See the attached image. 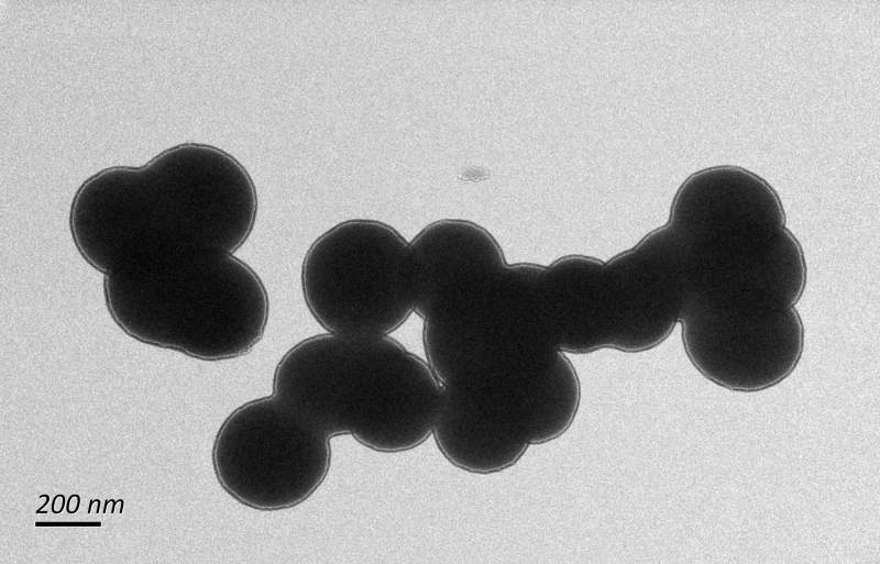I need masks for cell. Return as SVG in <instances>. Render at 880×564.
Returning a JSON list of instances; mask_svg holds the SVG:
<instances>
[{
    "instance_id": "4",
    "label": "cell",
    "mask_w": 880,
    "mask_h": 564,
    "mask_svg": "<svg viewBox=\"0 0 880 564\" xmlns=\"http://www.w3.org/2000/svg\"><path fill=\"white\" fill-rule=\"evenodd\" d=\"M300 286L310 314L327 332L389 335L414 311L410 244L384 222L343 221L307 250Z\"/></svg>"
},
{
    "instance_id": "1",
    "label": "cell",
    "mask_w": 880,
    "mask_h": 564,
    "mask_svg": "<svg viewBox=\"0 0 880 564\" xmlns=\"http://www.w3.org/2000/svg\"><path fill=\"white\" fill-rule=\"evenodd\" d=\"M257 192L231 154L204 143L172 146L140 167L113 166L87 178L69 210L80 256L116 269L233 254L249 239Z\"/></svg>"
},
{
    "instance_id": "3",
    "label": "cell",
    "mask_w": 880,
    "mask_h": 564,
    "mask_svg": "<svg viewBox=\"0 0 880 564\" xmlns=\"http://www.w3.org/2000/svg\"><path fill=\"white\" fill-rule=\"evenodd\" d=\"M112 320L139 342L208 362L249 354L263 339L270 298L229 253L103 275Z\"/></svg>"
},
{
    "instance_id": "2",
    "label": "cell",
    "mask_w": 880,
    "mask_h": 564,
    "mask_svg": "<svg viewBox=\"0 0 880 564\" xmlns=\"http://www.w3.org/2000/svg\"><path fill=\"white\" fill-rule=\"evenodd\" d=\"M272 394L331 439L399 453L433 432L443 389L430 367L388 335L327 332L304 339L277 363Z\"/></svg>"
},
{
    "instance_id": "5",
    "label": "cell",
    "mask_w": 880,
    "mask_h": 564,
    "mask_svg": "<svg viewBox=\"0 0 880 564\" xmlns=\"http://www.w3.org/2000/svg\"><path fill=\"white\" fill-rule=\"evenodd\" d=\"M331 461V438L273 394L234 409L212 446L221 487L260 511L305 502L326 480Z\"/></svg>"
}]
</instances>
